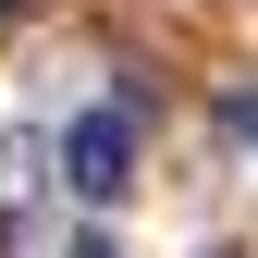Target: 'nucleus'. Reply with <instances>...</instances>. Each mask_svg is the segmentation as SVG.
I'll return each instance as SVG.
<instances>
[{"mask_svg": "<svg viewBox=\"0 0 258 258\" xmlns=\"http://www.w3.org/2000/svg\"><path fill=\"white\" fill-rule=\"evenodd\" d=\"M61 258H123V246H111V234H86V246H61Z\"/></svg>", "mask_w": 258, "mask_h": 258, "instance_id": "f03ea898", "label": "nucleus"}, {"mask_svg": "<svg viewBox=\"0 0 258 258\" xmlns=\"http://www.w3.org/2000/svg\"><path fill=\"white\" fill-rule=\"evenodd\" d=\"M61 184H74V197H99V209L136 184V111H123V99H99V111L61 123Z\"/></svg>", "mask_w": 258, "mask_h": 258, "instance_id": "f257e3e1", "label": "nucleus"}]
</instances>
